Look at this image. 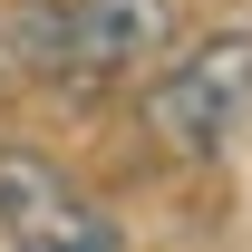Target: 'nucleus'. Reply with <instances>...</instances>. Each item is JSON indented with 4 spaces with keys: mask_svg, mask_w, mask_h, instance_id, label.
I'll return each instance as SVG.
<instances>
[{
    "mask_svg": "<svg viewBox=\"0 0 252 252\" xmlns=\"http://www.w3.org/2000/svg\"><path fill=\"white\" fill-rule=\"evenodd\" d=\"M0 233H10V252H126L117 223L30 146L0 156Z\"/></svg>",
    "mask_w": 252,
    "mask_h": 252,
    "instance_id": "7ed1b4c3",
    "label": "nucleus"
},
{
    "mask_svg": "<svg viewBox=\"0 0 252 252\" xmlns=\"http://www.w3.org/2000/svg\"><path fill=\"white\" fill-rule=\"evenodd\" d=\"M10 49L49 88H117L175 49V0H30L10 20Z\"/></svg>",
    "mask_w": 252,
    "mask_h": 252,
    "instance_id": "f257e3e1",
    "label": "nucleus"
},
{
    "mask_svg": "<svg viewBox=\"0 0 252 252\" xmlns=\"http://www.w3.org/2000/svg\"><path fill=\"white\" fill-rule=\"evenodd\" d=\"M243 117H252V30H214L204 49L165 59L146 88V126L175 156H223Z\"/></svg>",
    "mask_w": 252,
    "mask_h": 252,
    "instance_id": "f03ea898",
    "label": "nucleus"
}]
</instances>
